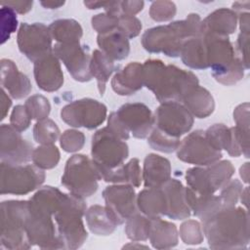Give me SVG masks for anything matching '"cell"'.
Returning a JSON list of instances; mask_svg holds the SVG:
<instances>
[{"label":"cell","instance_id":"obj_1","mask_svg":"<svg viewBox=\"0 0 250 250\" xmlns=\"http://www.w3.org/2000/svg\"><path fill=\"white\" fill-rule=\"evenodd\" d=\"M202 224L210 248H245L249 242V217L246 209L222 206Z\"/></svg>","mask_w":250,"mask_h":250},{"label":"cell","instance_id":"obj_2","mask_svg":"<svg viewBox=\"0 0 250 250\" xmlns=\"http://www.w3.org/2000/svg\"><path fill=\"white\" fill-rule=\"evenodd\" d=\"M144 86L153 92L160 103L182 102L184 96L198 85L196 75L160 60H146L143 64Z\"/></svg>","mask_w":250,"mask_h":250},{"label":"cell","instance_id":"obj_3","mask_svg":"<svg viewBox=\"0 0 250 250\" xmlns=\"http://www.w3.org/2000/svg\"><path fill=\"white\" fill-rule=\"evenodd\" d=\"M201 19L197 14H189L186 20L165 25H158L145 31L142 44L149 53L162 52L167 57H180L184 43L200 35Z\"/></svg>","mask_w":250,"mask_h":250},{"label":"cell","instance_id":"obj_4","mask_svg":"<svg viewBox=\"0 0 250 250\" xmlns=\"http://www.w3.org/2000/svg\"><path fill=\"white\" fill-rule=\"evenodd\" d=\"M91 154L100 179L114 184L116 172L128 157L129 149L127 144L106 126L93 135Z\"/></svg>","mask_w":250,"mask_h":250},{"label":"cell","instance_id":"obj_5","mask_svg":"<svg viewBox=\"0 0 250 250\" xmlns=\"http://www.w3.org/2000/svg\"><path fill=\"white\" fill-rule=\"evenodd\" d=\"M86 212L83 198L65 193L60 206L53 214L58 233L64 249L80 248L88 237L82 217Z\"/></svg>","mask_w":250,"mask_h":250},{"label":"cell","instance_id":"obj_6","mask_svg":"<svg viewBox=\"0 0 250 250\" xmlns=\"http://www.w3.org/2000/svg\"><path fill=\"white\" fill-rule=\"evenodd\" d=\"M28 201L6 200L1 203V246L6 249H29L31 244L25 230Z\"/></svg>","mask_w":250,"mask_h":250},{"label":"cell","instance_id":"obj_7","mask_svg":"<svg viewBox=\"0 0 250 250\" xmlns=\"http://www.w3.org/2000/svg\"><path fill=\"white\" fill-rule=\"evenodd\" d=\"M99 180L92 159L84 154H74L67 159L61 182L71 194L84 199L97 191Z\"/></svg>","mask_w":250,"mask_h":250},{"label":"cell","instance_id":"obj_8","mask_svg":"<svg viewBox=\"0 0 250 250\" xmlns=\"http://www.w3.org/2000/svg\"><path fill=\"white\" fill-rule=\"evenodd\" d=\"M1 194L24 195L40 186L45 181V173L34 164L10 165L1 162L0 165Z\"/></svg>","mask_w":250,"mask_h":250},{"label":"cell","instance_id":"obj_9","mask_svg":"<svg viewBox=\"0 0 250 250\" xmlns=\"http://www.w3.org/2000/svg\"><path fill=\"white\" fill-rule=\"evenodd\" d=\"M25 230L31 246L36 245L42 249H64L53 217L31 207L29 203Z\"/></svg>","mask_w":250,"mask_h":250},{"label":"cell","instance_id":"obj_10","mask_svg":"<svg viewBox=\"0 0 250 250\" xmlns=\"http://www.w3.org/2000/svg\"><path fill=\"white\" fill-rule=\"evenodd\" d=\"M61 117L69 126L95 129L105 120L106 106L99 101L85 98L64 105Z\"/></svg>","mask_w":250,"mask_h":250},{"label":"cell","instance_id":"obj_11","mask_svg":"<svg viewBox=\"0 0 250 250\" xmlns=\"http://www.w3.org/2000/svg\"><path fill=\"white\" fill-rule=\"evenodd\" d=\"M153 118L155 128L177 139L187 134L193 125V116L180 102L161 103Z\"/></svg>","mask_w":250,"mask_h":250},{"label":"cell","instance_id":"obj_12","mask_svg":"<svg viewBox=\"0 0 250 250\" xmlns=\"http://www.w3.org/2000/svg\"><path fill=\"white\" fill-rule=\"evenodd\" d=\"M17 43L20 52L33 62L53 52L49 27L41 22L21 23Z\"/></svg>","mask_w":250,"mask_h":250},{"label":"cell","instance_id":"obj_13","mask_svg":"<svg viewBox=\"0 0 250 250\" xmlns=\"http://www.w3.org/2000/svg\"><path fill=\"white\" fill-rule=\"evenodd\" d=\"M222 151L216 149L207 140L204 131L196 130L181 141L177 157L187 163L207 166L222 158Z\"/></svg>","mask_w":250,"mask_h":250},{"label":"cell","instance_id":"obj_14","mask_svg":"<svg viewBox=\"0 0 250 250\" xmlns=\"http://www.w3.org/2000/svg\"><path fill=\"white\" fill-rule=\"evenodd\" d=\"M53 53L62 62L72 78L79 82H88L92 79L90 72L91 55L87 46L80 43H57Z\"/></svg>","mask_w":250,"mask_h":250},{"label":"cell","instance_id":"obj_15","mask_svg":"<svg viewBox=\"0 0 250 250\" xmlns=\"http://www.w3.org/2000/svg\"><path fill=\"white\" fill-rule=\"evenodd\" d=\"M103 197L107 211L118 226L138 211L137 195L131 185L108 186L104 189Z\"/></svg>","mask_w":250,"mask_h":250},{"label":"cell","instance_id":"obj_16","mask_svg":"<svg viewBox=\"0 0 250 250\" xmlns=\"http://www.w3.org/2000/svg\"><path fill=\"white\" fill-rule=\"evenodd\" d=\"M32 145L21 138V132L11 124H2L0 128V159L10 165L26 164L32 160Z\"/></svg>","mask_w":250,"mask_h":250},{"label":"cell","instance_id":"obj_17","mask_svg":"<svg viewBox=\"0 0 250 250\" xmlns=\"http://www.w3.org/2000/svg\"><path fill=\"white\" fill-rule=\"evenodd\" d=\"M115 113L123 127L134 138L145 139L148 137L154 127L152 112L144 104H125Z\"/></svg>","mask_w":250,"mask_h":250},{"label":"cell","instance_id":"obj_18","mask_svg":"<svg viewBox=\"0 0 250 250\" xmlns=\"http://www.w3.org/2000/svg\"><path fill=\"white\" fill-rule=\"evenodd\" d=\"M34 78L38 88L45 92H55L63 83V73L60 60L52 52L34 62Z\"/></svg>","mask_w":250,"mask_h":250},{"label":"cell","instance_id":"obj_19","mask_svg":"<svg viewBox=\"0 0 250 250\" xmlns=\"http://www.w3.org/2000/svg\"><path fill=\"white\" fill-rule=\"evenodd\" d=\"M166 198V214L173 220H184L190 216L191 211L186 197V188L176 179H169L160 187Z\"/></svg>","mask_w":250,"mask_h":250},{"label":"cell","instance_id":"obj_20","mask_svg":"<svg viewBox=\"0 0 250 250\" xmlns=\"http://www.w3.org/2000/svg\"><path fill=\"white\" fill-rule=\"evenodd\" d=\"M1 86L16 100L24 98L32 89L28 77L19 71L15 62L8 59L1 60Z\"/></svg>","mask_w":250,"mask_h":250},{"label":"cell","instance_id":"obj_21","mask_svg":"<svg viewBox=\"0 0 250 250\" xmlns=\"http://www.w3.org/2000/svg\"><path fill=\"white\" fill-rule=\"evenodd\" d=\"M144 86L143 64L138 62L128 63L123 69L116 72L111 79L112 90L120 96H130Z\"/></svg>","mask_w":250,"mask_h":250},{"label":"cell","instance_id":"obj_22","mask_svg":"<svg viewBox=\"0 0 250 250\" xmlns=\"http://www.w3.org/2000/svg\"><path fill=\"white\" fill-rule=\"evenodd\" d=\"M145 188H159L171 179L170 161L158 154L149 153L144 160L142 172Z\"/></svg>","mask_w":250,"mask_h":250},{"label":"cell","instance_id":"obj_23","mask_svg":"<svg viewBox=\"0 0 250 250\" xmlns=\"http://www.w3.org/2000/svg\"><path fill=\"white\" fill-rule=\"evenodd\" d=\"M236 16L235 12L226 8L214 11L201 21L200 35L205 33H214L228 36L236 28Z\"/></svg>","mask_w":250,"mask_h":250},{"label":"cell","instance_id":"obj_24","mask_svg":"<svg viewBox=\"0 0 250 250\" xmlns=\"http://www.w3.org/2000/svg\"><path fill=\"white\" fill-rule=\"evenodd\" d=\"M137 208L147 218L156 219L166 214V198L162 188H146L137 195Z\"/></svg>","mask_w":250,"mask_h":250},{"label":"cell","instance_id":"obj_25","mask_svg":"<svg viewBox=\"0 0 250 250\" xmlns=\"http://www.w3.org/2000/svg\"><path fill=\"white\" fill-rule=\"evenodd\" d=\"M97 43L101 51L112 61H122L130 53L129 39L118 28L99 34Z\"/></svg>","mask_w":250,"mask_h":250},{"label":"cell","instance_id":"obj_26","mask_svg":"<svg viewBox=\"0 0 250 250\" xmlns=\"http://www.w3.org/2000/svg\"><path fill=\"white\" fill-rule=\"evenodd\" d=\"M183 105L192 116L197 118H206L215 108V103L212 95L205 88L196 85L191 88L182 100Z\"/></svg>","mask_w":250,"mask_h":250},{"label":"cell","instance_id":"obj_27","mask_svg":"<svg viewBox=\"0 0 250 250\" xmlns=\"http://www.w3.org/2000/svg\"><path fill=\"white\" fill-rule=\"evenodd\" d=\"M149 241L155 249H169L178 244V229L175 224L161 218L151 219Z\"/></svg>","mask_w":250,"mask_h":250},{"label":"cell","instance_id":"obj_28","mask_svg":"<svg viewBox=\"0 0 250 250\" xmlns=\"http://www.w3.org/2000/svg\"><path fill=\"white\" fill-rule=\"evenodd\" d=\"M186 197L188 204L193 215L204 222L222 208V202L219 195L198 194L189 188H186Z\"/></svg>","mask_w":250,"mask_h":250},{"label":"cell","instance_id":"obj_29","mask_svg":"<svg viewBox=\"0 0 250 250\" xmlns=\"http://www.w3.org/2000/svg\"><path fill=\"white\" fill-rule=\"evenodd\" d=\"M84 216L88 229L96 235H109L118 226L105 206L92 205Z\"/></svg>","mask_w":250,"mask_h":250},{"label":"cell","instance_id":"obj_30","mask_svg":"<svg viewBox=\"0 0 250 250\" xmlns=\"http://www.w3.org/2000/svg\"><path fill=\"white\" fill-rule=\"evenodd\" d=\"M182 62L193 69H204L208 67L206 47L201 35L188 38L183 45L181 51Z\"/></svg>","mask_w":250,"mask_h":250},{"label":"cell","instance_id":"obj_31","mask_svg":"<svg viewBox=\"0 0 250 250\" xmlns=\"http://www.w3.org/2000/svg\"><path fill=\"white\" fill-rule=\"evenodd\" d=\"M116 69L114 64V61L108 58L104 53L101 50H95L91 55V62H90V72L92 77L96 78L98 83V89L103 96L105 91V85Z\"/></svg>","mask_w":250,"mask_h":250},{"label":"cell","instance_id":"obj_32","mask_svg":"<svg viewBox=\"0 0 250 250\" xmlns=\"http://www.w3.org/2000/svg\"><path fill=\"white\" fill-rule=\"evenodd\" d=\"M48 27L52 39H55L57 43H78L83 34L80 23L72 19L57 20Z\"/></svg>","mask_w":250,"mask_h":250},{"label":"cell","instance_id":"obj_33","mask_svg":"<svg viewBox=\"0 0 250 250\" xmlns=\"http://www.w3.org/2000/svg\"><path fill=\"white\" fill-rule=\"evenodd\" d=\"M125 233L132 241H146L149 236L150 219L139 210L126 220Z\"/></svg>","mask_w":250,"mask_h":250},{"label":"cell","instance_id":"obj_34","mask_svg":"<svg viewBox=\"0 0 250 250\" xmlns=\"http://www.w3.org/2000/svg\"><path fill=\"white\" fill-rule=\"evenodd\" d=\"M186 181L190 189L198 194H213L215 192L206 167H192L186 172Z\"/></svg>","mask_w":250,"mask_h":250},{"label":"cell","instance_id":"obj_35","mask_svg":"<svg viewBox=\"0 0 250 250\" xmlns=\"http://www.w3.org/2000/svg\"><path fill=\"white\" fill-rule=\"evenodd\" d=\"M206 170L215 191L221 189L231 178L234 167L229 160H222L206 166Z\"/></svg>","mask_w":250,"mask_h":250},{"label":"cell","instance_id":"obj_36","mask_svg":"<svg viewBox=\"0 0 250 250\" xmlns=\"http://www.w3.org/2000/svg\"><path fill=\"white\" fill-rule=\"evenodd\" d=\"M60 161V151L54 145H41L32 153V162L42 170L56 167Z\"/></svg>","mask_w":250,"mask_h":250},{"label":"cell","instance_id":"obj_37","mask_svg":"<svg viewBox=\"0 0 250 250\" xmlns=\"http://www.w3.org/2000/svg\"><path fill=\"white\" fill-rule=\"evenodd\" d=\"M60 137V129L51 119L39 120L33 127V138L40 145H53Z\"/></svg>","mask_w":250,"mask_h":250},{"label":"cell","instance_id":"obj_38","mask_svg":"<svg viewBox=\"0 0 250 250\" xmlns=\"http://www.w3.org/2000/svg\"><path fill=\"white\" fill-rule=\"evenodd\" d=\"M147 143L150 147L155 150L170 153L178 149L181 140L170 137L158 130L157 128L153 127L152 131L148 135Z\"/></svg>","mask_w":250,"mask_h":250},{"label":"cell","instance_id":"obj_39","mask_svg":"<svg viewBox=\"0 0 250 250\" xmlns=\"http://www.w3.org/2000/svg\"><path fill=\"white\" fill-rule=\"evenodd\" d=\"M24 107L30 118L37 121L46 119L51 110L49 101L41 95H33L29 97L25 101Z\"/></svg>","mask_w":250,"mask_h":250},{"label":"cell","instance_id":"obj_40","mask_svg":"<svg viewBox=\"0 0 250 250\" xmlns=\"http://www.w3.org/2000/svg\"><path fill=\"white\" fill-rule=\"evenodd\" d=\"M180 236L186 244H199L203 241L204 233L199 222L195 220H188L184 222L179 229Z\"/></svg>","mask_w":250,"mask_h":250},{"label":"cell","instance_id":"obj_41","mask_svg":"<svg viewBox=\"0 0 250 250\" xmlns=\"http://www.w3.org/2000/svg\"><path fill=\"white\" fill-rule=\"evenodd\" d=\"M0 21H1V44H4L10 39L11 34L17 30L18 19L16 12L8 7L2 6L0 11Z\"/></svg>","mask_w":250,"mask_h":250},{"label":"cell","instance_id":"obj_42","mask_svg":"<svg viewBox=\"0 0 250 250\" xmlns=\"http://www.w3.org/2000/svg\"><path fill=\"white\" fill-rule=\"evenodd\" d=\"M177 12V8L172 1H154L149 9V16L155 21H167L172 20Z\"/></svg>","mask_w":250,"mask_h":250},{"label":"cell","instance_id":"obj_43","mask_svg":"<svg viewBox=\"0 0 250 250\" xmlns=\"http://www.w3.org/2000/svg\"><path fill=\"white\" fill-rule=\"evenodd\" d=\"M242 189V184L238 180H229L221 188V193L219 197L221 199L222 205L225 207L235 206L240 197Z\"/></svg>","mask_w":250,"mask_h":250},{"label":"cell","instance_id":"obj_44","mask_svg":"<svg viewBox=\"0 0 250 250\" xmlns=\"http://www.w3.org/2000/svg\"><path fill=\"white\" fill-rule=\"evenodd\" d=\"M85 144V136L82 132L69 129L65 130L60 138V145L66 152H75L80 150Z\"/></svg>","mask_w":250,"mask_h":250},{"label":"cell","instance_id":"obj_45","mask_svg":"<svg viewBox=\"0 0 250 250\" xmlns=\"http://www.w3.org/2000/svg\"><path fill=\"white\" fill-rule=\"evenodd\" d=\"M143 182L142 170L138 158H132L122 167V183L139 188Z\"/></svg>","mask_w":250,"mask_h":250},{"label":"cell","instance_id":"obj_46","mask_svg":"<svg viewBox=\"0 0 250 250\" xmlns=\"http://www.w3.org/2000/svg\"><path fill=\"white\" fill-rule=\"evenodd\" d=\"M92 27L99 33H105L117 28L118 17L109 15L107 13L98 14L92 18Z\"/></svg>","mask_w":250,"mask_h":250},{"label":"cell","instance_id":"obj_47","mask_svg":"<svg viewBox=\"0 0 250 250\" xmlns=\"http://www.w3.org/2000/svg\"><path fill=\"white\" fill-rule=\"evenodd\" d=\"M117 28L128 38L138 36L142 30V22L136 17L121 16L118 18Z\"/></svg>","mask_w":250,"mask_h":250},{"label":"cell","instance_id":"obj_48","mask_svg":"<svg viewBox=\"0 0 250 250\" xmlns=\"http://www.w3.org/2000/svg\"><path fill=\"white\" fill-rule=\"evenodd\" d=\"M31 120L24 105L18 104L13 108L10 116V124L19 132L25 131L29 127Z\"/></svg>","mask_w":250,"mask_h":250},{"label":"cell","instance_id":"obj_49","mask_svg":"<svg viewBox=\"0 0 250 250\" xmlns=\"http://www.w3.org/2000/svg\"><path fill=\"white\" fill-rule=\"evenodd\" d=\"M144 5V1H120L122 16L135 17L136 14L143 10Z\"/></svg>","mask_w":250,"mask_h":250},{"label":"cell","instance_id":"obj_50","mask_svg":"<svg viewBox=\"0 0 250 250\" xmlns=\"http://www.w3.org/2000/svg\"><path fill=\"white\" fill-rule=\"evenodd\" d=\"M248 38H249V33L246 32H240L237 38V47L238 50L241 54V61L242 63L245 64V68L248 69L249 64H248Z\"/></svg>","mask_w":250,"mask_h":250},{"label":"cell","instance_id":"obj_51","mask_svg":"<svg viewBox=\"0 0 250 250\" xmlns=\"http://www.w3.org/2000/svg\"><path fill=\"white\" fill-rule=\"evenodd\" d=\"M32 1H2L1 6H8L16 13L26 14L32 9Z\"/></svg>","mask_w":250,"mask_h":250},{"label":"cell","instance_id":"obj_52","mask_svg":"<svg viewBox=\"0 0 250 250\" xmlns=\"http://www.w3.org/2000/svg\"><path fill=\"white\" fill-rule=\"evenodd\" d=\"M12 105V100L4 89L1 90V119L3 120Z\"/></svg>","mask_w":250,"mask_h":250},{"label":"cell","instance_id":"obj_53","mask_svg":"<svg viewBox=\"0 0 250 250\" xmlns=\"http://www.w3.org/2000/svg\"><path fill=\"white\" fill-rule=\"evenodd\" d=\"M40 4L45 9H58L64 5V2H59V1H41Z\"/></svg>","mask_w":250,"mask_h":250},{"label":"cell","instance_id":"obj_54","mask_svg":"<svg viewBox=\"0 0 250 250\" xmlns=\"http://www.w3.org/2000/svg\"><path fill=\"white\" fill-rule=\"evenodd\" d=\"M106 2H98V1H84V5L90 10H96L99 8H104Z\"/></svg>","mask_w":250,"mask_h":250}]
</instances>
